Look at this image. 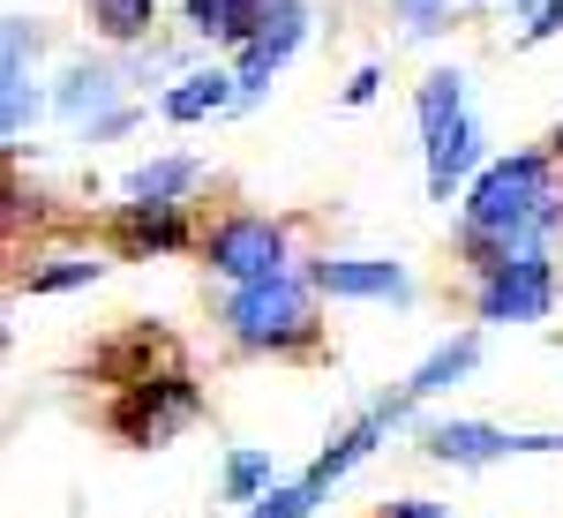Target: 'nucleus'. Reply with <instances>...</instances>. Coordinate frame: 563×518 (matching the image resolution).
Masks as SVG:
<instances>
[{
  "instance_id": "nucleus-3",
  "label": "nucleus",
  "mask_w": 563,
  "mask_h": 518,
  "mask_svg": "<svg viewBox=\"0 0 563 518\" xmlns=\"http://www.w3.org/2000/svg\"><path fill=\"white\" fill-rule=\"evenodd\" d=\"M196 256L211 263L225 286H263V278H286L294 271V241H286V218L263 211H218L203 225V249Z\"/></svg>"
},
{
  "instance_id": "nucleus-23",
  "label": "nucleus",
  "mask_w": 563,
  "mask_h": 518,
  "mask_svg": "<svg viewBox=\"0 0 563 518\" xmlns=\"http://www.w3.org/2000/svg\"><path fill=\"white\" fill-rule=\"evenodd\" d=\"M556 31H563V0H549L541 15H526V31H519V38H526V45H541V38H556Z\"/></svg>"
},
{
  "instance_id": "nucleus-22",
  "label": "nucleus",
  "mask_w": 563,
  "mask_h": 518,
  "mask_svg": "<svg viewBox=\"0 0 563 518\" xmlns=\"http://www.w3.org/2000/svg\"><path fill=\"white\" fill-rule=\"evenodd\" d=\"M368 518H443V504H429V496H398V504H376Z\"/></svg>"
},
{
  "instance_id": "nucleus-5",
  "label": "nucleus",
  "mask_w": 563,
  "mask_h": 518,
  "mask_svg": "<svg viewBox=\"0 0 563 518\" xmlns=\"http://www.w3.org/2000/svg\"><path fill=\"white\" fill-rule=\"evenodd\" d=\"M106 241H113V249H121L129 263L203 249V233H196L188 203H113V218H106Z\"/></svg>"
},
{
  "instance_id": "nucleus-17",
  "label": "nucleus",
  "mask_w": 563,
  "mask_h": 518,
  "mask_svg": "<svg viewBox=\"0 0 563 518\" xmlns=\"http://www.w3.org/2000/svg\"><path fill=\"white\" fill-rule=\"evenodd\" d=\"M106 263L98 256H53L45 271H23V294H68V286H98Z\"/></svg>"
},
{
  "instance_id": "nucleus-11",
  "label": "nucleus",
  "mask_w": 563,
  "mask_h": 518,
  "mask_svg": "<svg viewBox=\"0 0 563 518\" xmlns=\"http://www.w3.org/2000/svg\"><path fill=\"white\" fill-rule=\"evenodd\" d=\"M225 106H241V76H188L180 90L158 98L166 121H203V113H225Z\"/></svg>"
},
{
  "instance_id": "nucleus-16",
  "label": "nucleus",
  "mask_w": 563,
  "mask_h": 518,
  "mask_svg": "<svg viewBox=\"0 0 563 518\" xmlns=\"http://www.w3.org/2000/svg\"><path fill=\"white\" fill-rule=\"evenodd\" d=\"M474 361H481V339H474V331H466V339L435 345L429 361H421V368L406 376V390H413V398H435V390H451V384H459V376H466Z\"/></svg>"
},
{
  "instance_id": "nucleus-8",
  "label": "nucleus",
  "mask_w": 563,
  "mask_h": 518,
  "mask_svg": "<svg viewBox=\"0 0 563 518\" xmlns=\"http://www.w3.org/2000/svg\"><path fill=\"white\" fill-rule=\"evenodd\" d=\"M406 414H413V390H398V398H376V406H368V414H361V421H353V429L339 436V443H331V451H323V459H316L301 481L316 488V496H323V488H331V481H346L353 466H361V459H368V451H376V443H384V436L406 421Z\"/></svg>"
},
{
  "instance_id": "nucleus-14",
  "label": "nucleus",
  "mask_w": 563,
  "mask_h": 518,
  "mask_svg": "<svg viewBox=\"0 0 563 518\" xmlns=\"http://www.w3.org/2000/svg\"><path fill=\"white\" fill-rule=\"evenodd\" d=\"M203 180V158H158V166L129 173V203H180Z\"/></svg>"
},
{
  "instance_id": "nucleus-12",
  "label": "nucleus",
  "mask_w": 563,
  "mask_h": 518,
  "mask_svg": "<svg viewBox=\"0 0 563 518\" xmlns=\"http://www.w3.org/2000/svg\"><path fill=\"white\" fill-rule=\"evenodd\" d=\"M474 166V121H451L443 135H429V196L435 203H451V188L466 180Z\"/></svg>"
},
{
  "instance_id": "nucleus-21",
  "label": "nucleus",
  "mask_w": 563,
  "mask_h": 518,
  "mask_svg": "<svg viewBox=\"0 0 563 518\" xmlns=\"http://www.w3.org/2000/svg\"><path fill=\"white\" fill-rule=\"evenodd\" d=\"M390 8H398V15H406V23H413V31H435V23H443V8H451V0H390Z\"/></svg>"
},
{
  "instance_id": "nucleus-10",
  "label": "nucleus",
  "mask_w": 563,
  "mask_h": 518,
  "mask_svg": "<svg viewBox=\"0 0 563 518\" xmlns=\"http://www.w3.org/2000/svg\"><path fill=\"white\" fill-rule=\"evenodd\" d=\"M271 0H188V31L196 38H225V45H249L263 23Z\"/></svg>"
},
{
  "instance_id": "nucleus-20",
  "label": "nucleus",
  "mask_w": 563,
  "mask_h": 518,
  "mask_svg": "<svg viewBox=\"0 0 563 518\" xmlns=\"http://www.w3.org/2000/svg\"><path fill=\"white\" fill-rule=\"evenodd\" d=\"M316 504H323V496H316L308 481H294V488H271V496H263V504H256L249 518H308Z\"/></svg>"
},
{
  "instance_id": "nucleus-19",
  "label": "nucleus",
  "mask_w": 563,
  "mask_h": 518,
  "mask_svg": "<svg viewBox=\"0 0 563 518\" xmlns=\"http://www.w3.org/2000/svg\"><path fill=\"white\" fill-rule=\"evenodd\" d=\"M106 98H113V76H106V68H84V76H76V90H68L60 106L84 121V113H98V106H106ZM98 121H106V113H98ZM98 121H90V129H98Z\"/></svg>"
},
{
  "instance_id": "nucleus-26",
  "label": "nucleus",
  "mask_w": 563,
  "mask_h": 518,
  "mask_svg": "<svg viewBox=\"0 0 563 518\" xmlns=\"http://www.w3.org/2000/svg\"><path fill=\"white\" fill-rule=\"evenodd\" d=\"M511 8H526V15H541V8H549V0H511Z\"/></svg>"
},
{
  "instance_id": "nucleus-13",
  "label": "nucleus",
  "mask_w": 563,
  "mask_h": 518,
  "mask_svg": "<svg viewBox=\"0 0 563 518\" xmlns=\"http://www.w3.org/2000/svg\"><path fill=\"white\" fill-rule=\"evenodd\" d=\"M413 121H421V135H443L451 121H466V76L459 68H435L429 84L413 90Z\"/></svg>"
},
{
  "instance_id": "nucleus-2",
  "label": "nucleus",
  "mask_w": 563,
  "mask_h": 518,
  "mask_svg": "<svg viewBox=\"0 0 563 518\" xmlns=\"http://www.w3.org/2000/svg\"><path fill=\"white\" fill-rule=\"evenodd\" d=\"M203 421V390L188 368H166V376H143V384H121L106 398V436L129 443V451H158L174 443L180 429Z\"/></svg>"
},
{
  "instance_id": "nucleus-7",
  "label": "nucleus",
  "mask_w": 563,
  "mask_h": 518,
  "mask_svg": "<svg viewBox=\"0 0 563 518\" xmlns=\"http://www.w3.org/2000/svg\"><path fill=\"white\" fill-rule=\"evenodd\" d=\"M308 286L323 301H413V278L376 256H316L308 263Z\"/></svg>"
},
{
  "instance_id": "nucleus-4",
  "label": "nucleus",
  "mask_w": 563,
  "mask_h": 518,
  "mask_svg": "<svg viewBox=\"0 0 563 518\" xmlns=\"http://www.w3.org/2000/svg\"><path fill=\"white\" fill-rule=\"evenodd\" d=\"M556 308V256H511L474 278L481 323H541Z\"/></svg>"
},
{
  "instance_id": "nucleus-24",
  "label": "nucleus",
  "mask_w": 563,
  "mask_h": 518,
  "mask_svg": "<svg viewBox=\"0 0 563 518\" xmlns=\"http://www.w3.org/2000/svg\"><path fill=\"white\" fill-rule=\"evenodd\" d=\"M376 84H384V76H376V68H361V76L346 84V106H368V98H376Z\"/></svg>"
},
{
  "instance_id": "nucleus-18",
  "label": "nucleus",
  "mask_w": 563,
  "mask_h": 518,
  "mask_svg": "<svg viewBox=\"0 0 563 518\" xmlns=\"http://www.w3.org/2000/svg\"><path fill=\"white\" fill-rule=\"evenodd\" d=\"M271 496V459L263 451H233L225 459V504H263Z\"/></svg>"
},
{
  "instance_id": "nucleus-9",
  "label": "nucleus",
  "mask_w": 563,
  "mask_h": 518,
  "mask_svg": "<svg viewBox=\"0 0 563 518\" xmlns=\"http://www.w3.org/2000/svg\"><path fill=\"white\" fill-rule=\"evenodd\" d=\"M421 451L443 466H496V459H519V436L488 429V421H435L421 429Z\"/></svg>"
},
{
  "instance_id": "nucleus-6",
  "label": "nucleus",
  "mask_w": 563,
  "mask_h": 518,
  "mask_svg": "<svg viewBox=\"0 0 563 518\" xmlns=\"http://www.w3.org/2000/svg\"><path fill=\"white\" fill-rule=\"evenodd\" d=\"M301 38H308V8H301V0H271L263 23H256V38L241 45V106L263 98V84L294 60V45H301Z\"/></svg>"
},
{
  "instance_id": "nucleus-15",
  "label": "nucleus",
  "mask_w": 563,
  "mask_h": 518,
  "mask_svg": "<svg viewBox=\"0 0 563 518\" xmlns=\"http://www.w3.org/2000/svg\"><path fill=\"white\" fill-rule=\"evenodd\" d=\"M84 15H90V31H98V38L135 45V38H151V23H158V0H84Z\"/></svg>"
},
{
  "instance_id": "nucleus-1",
  "label": "nucleus",
  "mask_w": 563,
  "mask_h": 518,
  "mask_svg": "<svg viewBox=\"0 0 563 518\" xmlns=\"http://www.w3.org/2000/svg\"><path fill=\"white\" fill-rule=\"evenodd\" d=\"M316 286L308 271H286V278H263V286H225L218 301V323H225V345L233 353H271V361H316L323 353V316H316Z\"/></svg>"
},
{
  "instance_id": "nucleus-25",
  "label": "nucleus",
  "mask_w": 563,
  "mask_h": 518,
  "mask_svg": "<svg viewBox=\"0 0 563 518\" xmlns=\"http://www.w3.org/2000/svg\"><path fill=\"white\" fill-rule=\"evenodd\" d=\"M549 158H556V166H563V121H556V135H549Z\"/></svg>"
}]
</instances>
